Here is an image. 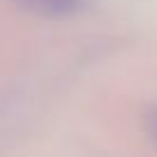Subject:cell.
Wrapping results in <instances>:
<instances>
[{"instance_id": "1", "label": "cell", "mask_w": 157, "mask_h": 157, "mask_svg": "<svg viewBox=\"0 0 157 157\" xmlns=\"http://www.w3.org/2000/svg\"><path fill=\"white\" fill-rule=\"evenodd\" d=\"M23 2L25 7L35 12H42V14H49V16H58V14H69L74 12L83 0H19Z\"/></svg>"}, {"instance_id": "2", "label": "cell", "mask_w": 157, "mask_h": 157, "mask_svg": "<svg viewBox=\"0 0 157 157\" xmlns=\"http://www.w3.org/2000/svg\"><path fill=\"white\" fill-rule=\"evenodd\" d=\"M148 132H150V139L155 141V146H157V106L148 113Z\"/></svg>"}]
</instances>
